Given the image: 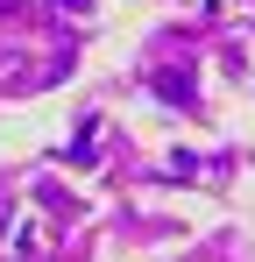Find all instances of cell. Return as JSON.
I'll use <instances>...</instances> for the list:
<instances>
[{
	"mask_svg": "<svg viewBox=\"0 0 255 262\" xmlns=\"http://www.w3.org/2000/svg\"><path fill=\"white\" fill-rule=\"evenodd\" d=\"M156 92H170V106H192V71H184V64L156 71Z\"/></svg>",
	"mask_w": 255,
	"mask_h": 262,
	"instance_id": "obj_1",
	"label": "cell"
}]
</instances>
